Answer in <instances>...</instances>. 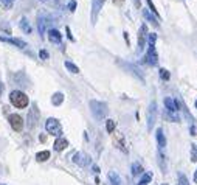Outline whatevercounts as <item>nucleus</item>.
I'll return each instance as SVG.
<instances>
[{
    "label": "nucleus",
    "instance_id": "nucleus-36",
    "mask_svg": "<svg viewBox=\"0 0 197 185\" xmlns=\"http://www.w3.org/2000/svg\"><path fill=\"white\" fill-rule=\"evenodd\" d=\"M191 135H195V128H194V125H191Z\"/></svg>",
    "mask_w": 197,
    "mask_h": 185
},
{
    "label": "nucleus",
    "instance_id": "nucleus-14",
    "mask_svg": "<svg viewBox=\"0 0 197 185\" xmlns=\"http://www.w3.org/2000/svg\"><path fill=\"white\" fill-rule=\"evenodd\" d=\"M109 180H110L112 185H123V179H121V176L117 171H110L109 173Z\"/></svg>",
    "mask_w": 197,
    "mask_h": 185
},
{
    "label": "nucleus",
    "instance_id": "nucleus-30",
    "mask_svg": "<svg viewBox=\"0 0 197 185\" xmlns=\"http://www.w3.org/2000/svg\"><path fill=\"white\" fill-rule=\"evenodd\" d=\"M178 185H189L188 183V179H186V176L185 174H178Z\"/></svg>",
    "mask_w": 197,
    "mask_h": 185
},
{
    "label": "nucleus",
    "instance_id": "nucleus-35",
    "mask_svg": "<svg viewBox=\"0 0 197 185\" xmlns=\"http://www.w3.org/2000/svg\"><path fill=\"white\" fill-rule=\"evenodd\" d=\"M68 10L70 11H75L76 10V2H75V0H71V2L68 3Z\"/></svg>",
    "mask_w": 197,
    "mask_h": 185
},
{
    "label": "nucleus",
    "instance_id": "nucleus-24",
    "mask_svg": "<svg viewBox=\"0 0 197 185\" xmlns=\"http://www.w3.org/2000/svg\"><path fill=\"white\" fill-rule=\"evenodd\" d=\"M65 67H67V70L71 72V73H79V68H78L73 62H70V61H65Z\"/></svg>",
    "mask_w": 197,
    "mask_h": 185
},
{
    "label": "nucleus",
    "instance_id": "nucleus-13",
    "mask_svg": "<svg viewBox=\"0 0 197 185\" xmlns=\"http://www.w3.org/2000/svg\"><path fill=\"white\" fill-rule=\"evenodd\" d=\"M0 41L8 42V44H14V45H17L19 48H25V47H27V42H24V41H20V39H14V37H0Z\"/></svg>",
    "mask_w": 197,
    "mask_h": 185
},
{
    "label": "nucleus",
    "instance_id": "nucleus-10",
    "mask_svg": "<svg viewBox=\"0 0 197 185\" xmlns=\"http://www.w3.org/2000/svg\"><path fill=\"white\" fill-rule=\"evenodd\" d=\"M113 145L118 149H121L123 152H127V146H126V142H124V135L123 134L115 132V135H113Z\"/></svg>",
    "mask_w": 197,
    "mask_h": 185
},
{
    "label": "nucleus",
    "instance_id": "nucleus-1",
    "mask_svg": "<svg viewBox=\"0 0 197 185\" xmlns=\"http://www.w3.org/2000/svg\"><path fill=\"white\" fill-rule=\"evenodd\" d=\"M10 101L13 103V106H16L19 109L28 106V97L24 94L22 90H13L11 95H10Z\"/></svg>",
    "mask_w": 197,
    "mask_h": 185
},
{
    "label": "nucleus",
    "instance_id": "nucleus-42",
    "mask_svg": "<svg viewBox=\"0 0 197 185\" xmlns=\"http://www.w3.org/2000/svg\"><path fill=\"white\" fill-rule=\"evenodd\" d=\"M195 108H197V101H195Z\"/></svg>",
    "mask_w": 197,
    "mask_h": 185
},
{
    "label": "nucleus",
    "instance_id": "nucleus-5",
    "mask_svg": "<svg viewBox=\"0 0 197 185\" xmlns=\"http://www.w3.org/2000/svg\"><path fill=\"white\" fill-rule=\"evenodd\" d=\"M155 120H157V104L155 103H151L149 111H148V129L149 131L155 125Z\"/></svg>",
    "mask_w": 197,
    "mask_h": 185
},
{
    "label": "nucleus",
    "instance_id": "nucleus-7",
    "mask_svg": "<svg viewBox=\"0 0 197 185\" xmlns=\"http://www.w3.org/2000/svg\"><path fill=\"white\" fill-rule=\"evenodd\" d=\"M146 62L149 65H157L158 64V56H157V51H155V45H149L148 48V55H146Z\"/></svg>",
    "mask_w": 197,
    "mask_h": 185
},
{
    "label": "nucleus",
    "instance_id": "nucleus-4",
    "mask_svg": "<svg viewBox=\"0 0 197 185\" xmlns=\"http://www.w3.org/2000/svg\"><path fill=\"white\" fill-rule=\"evenodd\" d=\"M8 121H10L11 128H13L16 132H20V131L24 129V120H22L20 115H17V114H11L10 118H8Z\"/></svg>",
    "mask_w": 197,
    "mask_h": 185
},
{
    "label": "nucleus",
    "instance_id": "nucleus-28",
    "mask_svg": "<svg viewBox=\"0 0 197 185\" xmlns=\"http://www.w3.org/2000/svg\"><path fill=\"white\" fill-rule=\"evenodd\" d=\"M13 3H14V0H0V5L3 8H6V10H10L13 7Z\"/></svg>",
    "mask_w": 197,
    "mask_h": 185
},
{
    "label": "nucleus",
    "instance_id": "nucleus-44",
    "mask_svg": "<svg viewBox=\"0 0 197 185\" xmlns=\"http://www.w3.org/2000/svg\"><path fill=\"white\" fill-rule=\"evenodd\" d=\"M2 185H3V183H2Z\"/></svg>",
    "mask_w": 197,
    "mask_h": 185
},
{
    "label": "nucleus",
    "instance_id": "nucleus-22",
    "mask_svg": "<svg viewBox=\"0 0 197 185\" xmlns=\"http://www.w3.org/2000/svg\"><path fill=\"white\" fill-rule=\"evenodd\" d=\"M143 14H144V17H146V19H148L149 22H152V24H154L155 27H158V22H157V17H154V16H152V14H151V13H149L148 10H144V11H143Z\"/></svg>",
    "mask_w": 197,
    "mask_h": 185
},
{
    "label": "nucleus",
    "instance_id": "nucleus-21",
    "mask_svg": "<svg viewBox=\"0 0 197 185\" xmlns=\"http://www.w3.org/2000/svg\"><path fill=\"white\" fill-rule=\"evenodd\" d=\"M163 115H165L166 120H169V121H172V123H174V121H178V114H174V112H168V111H166V112H163Z\"/></svg>",
    "mask_w": 197,
    "mask_h": 185
},
{
    "label": "nucleus",
    "instance_id": "nucleus-25",
    "mask_svg": "<svg viewBox=\"0 0 197 185\" xmlns=\"http://www.w3.org/2000/svg\"><path fill=\"white\" fill-rule=\"evenodd\" d=\"M37 28H39L41 36H44V34H45V20H44L42 17H39V20H37Z\"/></svg>",
    "mask_w": 197,
    "mask_h": 185
},
{
    "label": "nucleus",
    "instance_id": "nucleus-43",
    "mask_svg": "<svg viewBox=\"0 0 197 185\" xmlns=\"http://www.w3.org/2000/svg\"><path fill=\"white\" fill-rule=\"evenodd\" d=\"M161 185H168V183H161Z\"/></svg>",
    "mask_w": 197,
    "mask_h": 185
},
{
    "label": "nucleus",
    "instance_id": "nucleus-32",
    "mask_svg": "<svg viewBox=\"0 0 197 185\" xmlns=\"http://www.w3.org/2000/svg\"><path fill=\"white\" fill-rule=\"evenodd\" d=\"M191 160H192V162L197 160V156H195V145H191Z\"/></svg>",
    "mask_w": 197,
    "mask_h": 185
},
{
    "label": "nucleus",
    "instance_id": "nucleus-12",
    "mask_svg": "<svg viewBox=\"0 0 197 185\" xmlns=\"http://www.w3.org/2000/svg\"><path fill=\"white\" fill-rule=\"evenodd\" d=\"M165 106H166V111L168 112H174V114H177L178 112V108H180V103L175 100H172V98H165Z\"/></svg>",
    "mask_w": 197,
    "mask_h": 185
},
{
    "label": "nucleus",
    "instance_id": "nucleus-41",
    "mask_svg": "<svg viewBox=\"0 0 197 185\" xmlns=\"http://www.w3.org/2000/svg\"><path fill=\"white\" fill-rule=\"evenodd\" d=\"M41 2H50V0H41Z\"/></svg>",
    "mask_w": 197,
    "mask_h": 185
},
{
    "label": "nucleus",
    "instance_id": "nucleus-34",
    "mask_svg": "<svg viewBox=\"0 0 197 185\" xmlns=\"http://www.w3.org/2000/svg\"><path fill=\"white\" fill-rule=\"evenodd\" d=\"M39 56H41V59H48V53H47V50H41V53H39Z\"/></svg>",
    "mask_w": 197,
    "mask_h": 185
},
{
    "label": "nucleus",
    "instance_id": "nucleus-38",
    "mask_svg": "<svg viewBox=\"0 0 197 185\" xmlns=\"http://www.w3.org/2000/svg\"><path fill=\"white\" fill-rule=\"evenodd\" d=\"M134 3H135L137 8H140V0H134Z\"/></svg>",
    "mask_w": 197,
    "mask_h": 185
},
{
    "label": "nucleus",
    "instance_id": "nucleus-17",
    "mask_svg": "<svg viewBox=\"0 0 197 185\" xmlns=\"http://www.w3.org/2000/svg\"><path fill=\"white\" fill-rule=\"evenodd\" d=\"M67 146H68V142H67L64 137H59V139L54 142V149H56V151H64Z\"/></svg>",
    "mask_w": 197,
    "mask_h": 185
},
{
    "label": "nucleus",
    "instance_id": "nucleus-15",
    "mask_svg": "<svg viewBox=\"0 0 197 185\" xmlns=\"http://www.w3.org/2000/svg\"><path fill=\"white\" fill-rule=\"evenodd\" d=\"M155 135H157V142H158V148H160V149H163V148L166 146V139H165V134H163V129H161V128H158V129H157V132H155Z\"/></svg>",
    "mask_w": 197,
    "mask_h": 185
},
{
    "label": "nucleus",
    "instance_id": "nucleus-2",
    "mask_svg": "<svg viewBox=\"0 0 197 185\" xmlns=\"http://www.w3.org/2000/svg\"><path fill=\"white\" fill-rule=\"evenodd\" d=\"M90 108H92V114L96 117V120H103L107 114V104L106 103H100V101H90Z\"/></svg>",
    "mask_w": 197,
    "mask_h": 185
},
{
    "label": "nucleus",
    "instance_id": "nucleus-33",
    "mask_svg": "<svg viewBox=\"0 0 197 185\" xmlns=\"http://www.w3.org/2000/svg\"><path fill=\"white\" fill-rule=\"evenodd\" d=\"M146 2H148V5H149V8L152 10V13H154L155 16H158V14H157V10H155V5L152 3V0H146Z\"/></svg>",
    "mask_w": 197,
    "mask_h": 185
},
{
    "label": "nucleus",
    "instance_id": "nucleus-40",
    "mask_svg": "<svg viewBox=\"0 0 197 185\" xmlns=\"http://www.w3.org/2000/svg\"><path fill=\"white\" fill-rule=\"evenodd\" d=\"M113 2H115V3H118V5H120V3H123V2H124V0H113Z\"/></svg>",
    "mask_w": 197,
    "mask_h": 185
},
{
    "label": "nucleus",
    "instance_id": "nucleus-18",
    "mask_svg": "<svg viewBox=\"0 0 197 185\" xmlns=\"http://www.w3.org/2000/svg\"><path fill=\"white\" fill-rule=\"evenodd\" d=\"M62 101H64V95L61 94V92H56V94L53 95V98H51V103H53L54 106H59Z\"/></svg>",
    "mask_w": 197,
    "mask_h": 185
},
{
    "label": "nucleus",
    "instance_id": "nucleus-31",
    "mask_svg": "<svg viewBox=\"0 0 197 185\" xmlns=\"http://www.w3.org/2000/svg\"><path fill=\"white\" fill-rule=\"evenodd\" d=\"M148 41H149V45H155V41H157V34H155V33H151V34H148Z\"/></svg>",
    "mask_w": 197,
    "mask_h": 185
},
{
    "label": "nucleus",
    "instance_id": "nucleus-8",
    "mask_svg": "<svg viewBox=\"0 0 197 185\" xmlns=\"http://www.w3.org/2000/svg\"><path fill=\"white\" fill-rule=\"evenodd\" d=\"M146 37H148V27L143 24V25L140 27V31H138V51H143V50H144Z\"/></svg>",
    "mask_w": 197,
    "mask_h": 185
},
{
    "label": "nucleus",
    "instance_id": "nucleus-3",
    "mask_svg": "<svg viewBox=\"0 0 197 185\" xmlns=\"http://www.w3.org/2000/svg\"><path fill=\"white\" fill-rule=\"evenodd\" d=\"M45 129H47L48 134L56 135V137H59V135L62 134V126H61V123H59L56 118H48V120L45 121Z\"/></svg>",
    "mask_w": 197,
    "mask_h": 185
},
{
    "label": "nucleus",
    "instance_id": "nucleus-16",
    "mask_svg": "<svg viewBox=\"0 0 197 185\" xmlns=\"http://www.w3.org/2000/svg\"><path fill=\"white\" fill-rule=\"evenodd\" d=\"M48 39H50L51 42H54V44H59V42L62 41V36H61V33H59L58 30H50V31H48Z\"/></svg>",
    "mask_w": 197,
    "mask_h": 185
},
{
    "label": "nucleus",
    "instance_id": "nucleus-39",
    "mask_svg": "<svg viewBox=\"0 0 197 185\" xmlns=\"http://www.w3.org/2000/svg\"><path fill=\"white\" fill-rule=\"evenodd\" d=\"M194 182L197 183V170H195V173H194Z\"/></svg>",
    "mask_w": 197,
    "mask_h": 185
},
{
    "label": "nucleus",
    "instance_id": "nucleus-6",
    "mask_svg": "<svg viewBox=\"0 0 197 185\" xmlns=\"http://www.w3.org/2000/svg\"><path fill=\"white\" fill-rule=\"evenodd\" d=\"M103 3H104V0H92V24H96V19L103 8Z\"/></svg>",
    "mask_w": 197,
    "mask_h": 185
},
{
    "label": "nucleus",
    "instance_id": "nucleus-20",
    "mask_svg": "<svg viewBox=\"0 0 197 185\" xmlns=\"http://www.w3.org/2000/svg\"><path fill=\"white\" fill-rule=\"evenodd\" d=\"M144 171H143V166L138 163V162H135L134 165H132V174L134 176H140V174H143Z\"/></svg>",
    "mask_w": 197,
    "mask_h": 185
},
{
    "label": "nucleus",
    "instance_id": "nucleus-26",
    "mask_svg": "<svg viewBox=\"0 0 197 185\" xmlns=\"http://www.w3.org/2000/svg\"><path fill=\"white\" fill-rule=\"evenodd\" d=\"M151 180H152V174H151V173H146V174H143V177H141V180H140L138 185H146V183L151 182Z\"/></svg>",
    "mask_w": 197,
    "mask_h": 185
},
{
    "label": "nucleus",
    "instance_id": "nucleus-19",
    "mask_svg": "<svg viewBox=\"0 0 197 185\" xmlns=\"http://www.w3.org/2000/svg\"><path fill=\"white\" fill-rule=\"evenodd\" d=\"M36 159H37L39 162L48 160V159H50V151H41V152H37V154H36Z\"/></svg>",
    "mask_w": 197,
    "mask_h": 185
},
{
    "label": "nucleus",
    "instance_id": "nucleus-37",
    "mask_svg": "<svg viewBox=\"0 0 197 185\" xmlns=\"http://www.w3.org/2000/svg\"><path fill=\"white\" fill-rule=\"evenodd\" d=\"M2 94H3V84L0 82V97H2Z\"/></svg>",
    "mask_w": 197,
    "mask_h": 185
},
{
    "label": "nucleus",
    "instance_id": "nucleus-11",
    "mask_svg": "<svg viewBox=\"0 0 197 185\" xmlns=\"http://www.w3.org/2000/svg\"><path fill=\"white\" fill-rule=\"evenodd\" d=\"M73 162L76 165H79V166H87L90 163V157L87 154H84V152H76L73 156Z\"/></svg>",
    "mask_w": 197,
    "mask_h": 185
},
{
    "label": "nucleus",
    "instance_id": "nucleus-27",
    "mask_svg": "<svg viewBox=\"0 0 197 185\" xmlns=\"http://www.w3.org/2000/svg\"><path fill=\"white\" fill-rule=\"evenodd\" d=\"M106 129H107V132H113L115 131V121L113 120H107L106 121Z\"/></svg>",
    "mask_w": 197,
    "mask_h": 185
},
{
    "label": "nucleus",
    "instance_id": "nucleus-9",
    "mask_svg": "<svg viewBox=\"0 0 197 185\" xmlns=\"http://www.w3.org/2000/svg\"><path fill=\"white\" fill-rule=\"evenodd\" d=\"M37 120H39V111L36 106H33V109L28 114V129H33L37 125Z\"/></svg>",
    "mask_w": 197,
    "mask_h": 185
},
{
    "label": "nucleus",
    "instance_id": "nucleus-29",
    "mask_svg": "<svg viewBox=\"0 0 197 185\" xmlns=\"http://www.w3.org/2000/svg\"><path fill=\"white\" fill-rule=\"evenodd\" d=\"M169 76H171V75H169V72H168L166 68H160V78H161V79L168 81V79H169Z\"/></svg>",
    "mask_w": 197,
    "mask_h": 185
},
{
    "label": "nucleus",
    "instance_id": "nucleus-23",
    "mask_svg": "<svg viewBox=\"0 0 197 185\" xmlns=\"http://www.w3.org/2000/svg\"><path fill=\"white\" fill-rule=\"evenodd\" d=\"M20 28H22L25 33H31V27H30V24H28V20H27L25 17L20 20Z\"/></svg>",
    "mask_w": 197,
    "mask_h": 185
}]
</instances>
